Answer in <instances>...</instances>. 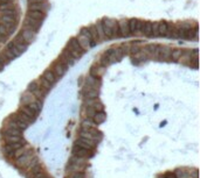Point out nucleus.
Here are the masks:
<instances>
[{
	"instance_id": "nucleus-1",
	"label": "nucleus",
	"mask_w": 200,
	"mask_h": 178,
	"mask_svg": "<svg viewBox=\"0 0 200 178\" xmlns=\"http://www.w3.org/2000/svg\"><path fill=\"white\" fill-rule=\"evenodd\" d=\"M102 28H103V32L106 34V39H118L121 37L119 36V30H118V22L114 19H103L102 21Z\"/></svg>"
},
{
	"instance_id": "nucleus-2",
	"label": "nucleus",
	"mask_w": 200,
	"mask_h": 178,
	"mask_svg": "<svg viewBox=\"0 0 200 178\" xmlns=\"http://www.w3.org/2000/svg\"><path fill=\"white\" fill-rule=\"evenodd\" d=\"M76 40H77V42H78V44L82 47L83 50H88L89 48H93V47H95V44H96L94 41L91 40L88 30H87V27H84V28L81 29L80 34L76 36Z\"/></svg>"
},
{
	"instance_id": "nucleus-3",
	"label": "nucleus",
	"mask_w": 200,
	"mask_h": 178,
	"mask_svg": "<svg viewBox=\"0 0 200 178\" xmlns=\"http://www.w3.org/2000/svg\"><path fill=\"white\" fill-rule=\"evenodd\" d=\"M66 49L68 50V52H69L75 59H78V58L84 54V51H86V50H83L82 49V47L78 44L76 37H73V39L69 40V42L67 43V48H66Z\"/></svg>"
},
{
	"instance_id": "nucleus-4",
	"label": "nucleus",
	"mask_w": 200,
	"mask_h": 178,
	"mask_svg": "<svg viewBox=\"0 0 200 178\" xmlns=\"http://www.w3.org/2000/svg\"><path fill=\"white\" fill-rule=\"evenodd\" d=\"M144 21L137 20V19H131L130 21H128L129 25V30L131 35H142V27H143Z\"/></svg>"
},
{
	"instance_id": "nucleus-5",
	"label": "nucleus",
	"mask_w": 200,
	"mask_h": 178,
	"mask_svg": "<svg viewBox=\"0 0 200 178\" xmlns=\"http://www.w3.org/2000/svg\"><path fill=\"white\" fill-rule=\"evenodd\" d=\"M160 47L162 46H158V44H147V46L144 47L142 50H143V52L146 55L147 57L158 58V54H159V50H160Z\"/></svg>"
},
{
	"instance_id": "nucleus-6",
	"label": "nucleus",
	"mask_w": 200,
	"mask_h": 178,
	"mask_svg": "<svg viewBox=\"0 0 200 178\" xmlns=\"http://www.w3.org/2000/svg\"><path fill=\"white\" fill-rule=\"evenodd\" d=\"M41 25H42L41 21H38L35 19H32V17H26V19L24 20L25 28H28L30 30H33V32H35V33L40 29Z\"/></svg>"
},
{
	"instance_id": "nucleus-7",
	"label": "nucleus",
	"mask_w": 200,
	"mask_h": 178,
	"mask_svg": "<svg viewBox=\"0 0 200 178\" xmlns=\"http://www.w3.org/2000/svg\"><path fill=\"white\" fill-rule=\"evenodd\" d=\"M58 61H59L60 63H62L63 65H66V66L68 68V66H70V65H73V64L75 63V61H76V59H75V58L73 57L68 52V50H67V49H65V50H63V52L60 55V57L58 58Z\"/></svg>"
},
{
	"instance_id": "nucleus-8",
	"label": "nucleus",
	"mask_w": 200,
	"mask_h": 178,
	"mask_svg": "<svg viewBox=\"0 0 200 178\" xmlns=\"http://www.w3.org/2000/svg\"><path fill=\"white\" fill-rule=\"evenodd\" d=\"M50 70L53 71V74L56 76L58 78H61V77L65 76V74L67 72V66L63 65L62 63H60L59 61H56V62H54V63L52 64Z\"/></svg>"
},
{
	"instance_id": "nucleus-9",
	"label": "nucleus",
	"mask_w": 200,
	"mask_h": 178,
	"mask_svg": "<svg viewBox=\"0 0 200 178\" xmlns=\"http://www.w3.org/2000/svg\"><path fill=\"white\" fill-rule=\"evenodd\" d=\"M172 28H173V26H172V25H170V23L165 22V21L158 22V34H159V36H166V37H170L171 32H172Z\"/></svg>"
},
{
	"instance_id": "nucleus-10",
	"label": "nucleus",
	"mask_w": 200,
	"mask_h": 178,
	"mask_svg": "<svg viewBox=\"0 0 200 178\" xmlns=\"http://www.w3.org/2000/svg\"><path fill=\"white\" fill-rule=\"evenodd\" d=\"M32 158H33V151H25L22 155L17 158V165L20 168H26Z\"/></svg>"
},
{
	"instance_id": "nucleus-11",
	"label": "nucleus",
	"mask_w": 200,
	"mask_h": 178,
	"mask_svg": "<svg viewBox=\"0 0 200 178\" xmlns=\"http://www.w3.org/2000/svg\"><path fill=\"white\" fill-rule=\"evenodd\" d=\"M28 91L30 93H33L34 96H35L36 99H39V100H42L43 98H45V93L41 91V89L39 86V84L36 83V81H32L30 85H28Z\"/></svg>"
},
{
	"instance_id": "nucleus-12",
	"label": "nucleus",
	"mask_w": 200,
	"mask_h": 178,
	"mask_svg": "<svg viewBox=\"0 0 200 178\" xmlns=\"http://www.w3.org/2000/svg\"><path fill=\"white\" fill-rule=\"evenodd\" d=\"M73 154H74V156L81 157V158H87V157H91V156H93V154H91L90 150L84 149V148L77 146V144H75L74 148H73Z\"/></svg>"
},
{
	"instance_id": "nucleus-13",
	"label": "nucleus",
	"mask_w": 200,
	"mask_h": 178,
	"mask_svg": "<svg viewBox=\"0 0 200 178\" xmlns=\"http://www.w3.org/2000/svg\"><path fill=\"white\" fill-rule=\"evenodd\" d=\"M118 22V30H119V36L121 37H129L130 30H129V25H128V20H121L117 21Z\"/></svg>"
},
{
	"instance_id": "nucleus-14",
	"label": "nucleus",
	"mask_w": 200,
	"mask_h": 178,
	"mask_svg": "<svg viewBox=\"0 0 200 178\" xmlns=\"http://www.w3.org/2000/svg\"><path fill=\"white\" fill-rule=\"evenodd\" d=\"M20 34H21V36L24 37L25 42H26L27 44H30V43H32L33 41L35 40L36 33L35 32H33V30H30V29H28V28H25L24 27V29L21 30Z\"/></svg>"
},
{
	"instance_id": "nucleus-15",
	"label": "nucleus",
	"mask_w": 200,
	"mask_h": 178,
	"mask_svg": "<svg viewBox=\"0 0 200 178\" xmlns=\"http://www.w3.org/2000/svg\"><path fill=\"white\" fill-rule=\"evenodd\" d=\"M104 71H106V69H104V66L103 65H101V64H97L95 63L91 65V68H90V74L89 75L94 76V77H96V78H101L102 77V75L104 74Z\"/></svg>"
},
{
	"instance_id": "nucleus-16",
	"label": "nucleus",
	"mask_w": 200,
	"mask_h": 178,
	"mask_svg": "<svg viewBox=\"0 0 200 178\" xmlns=\"http://www.w3.org/2000/svg\"><path fill=\"white\" fill-rule=\"evenodd\" d=\"M83 96L86 99H96L98 97V89H94V87L86 86L83 87Z\"/></svg>"
},
{
	"instance_id": "nucleus-17",
	"label": "nucleus",
	"mask_w": 200,
	"mask_h": 178,
	"mask_svg": "<svg viewBox=\"0 0 200 178\" xmlns=\"http://www.w3.org/2000/svg\"><path fill=\"white\" fill-rule=\"evenodd\" d=\"M76 144L82 147L84 149H88V150H93L95 148V142L94 141H90L88 138H80L76 141Z\"/></svg>"
},
{
	"instance_id": "nucleus-18",
	"label": "nucleus",
	"mask_w": 200,
	"mask_h": 178,
	"mask_svg": "<svg viewBox=\"0 0 200 178\" xmlns=\"http://www.w3.org/2000/svg\"><path fill=\"white\" fill-rule=\"evenodd\" d=\"M36 99L35 98V96L33 94V93H30V91H27V92H25L24 94L21 96V99H20V101H21V105H28V104H30V103H35Z\"/></svg>"
},
{
	"instance_id": "nucleus-19",
	"label": "nucleus",
	"mask_w": 200,
	"mask_h": 178,
	"mask_svg": "<svg viewBox=\"0 0 200 178\" xmlns=\"http://www.w3.org/2000/svg\"><path fill=\"white\" fill-rule=\"evenodd\" d=\"M159 61H169L171 59V49L169 47H160V50L158 54Z\"/></svg>"
},
{
	"instance_id": "nucleus-20",
	"label": "nucleus",
	"mask_w": 200,
	"mask_h": 178,
	"mask_svg": "<svg viewBox=\"0 0 200 178\" xmlns=\"http://www.w3.org/2000/svg\"><path fill=\"white\" fill-rule=\"evenodd\" d=\"M8 119H10V120L12 121L13 123H14V125L17 126V128H18L19 131H25V129H26L27 127L30 126V125H27V123H25L24 121H21V120H20V119H19L18 116H17V114H15V113H14V114L11 115V116H10Z\"/></svg>"
},
{
	"instance_id": "nucleus-21",
	"label": "nucleus",
	"mask_w": 200,
	"mask_h": 178,
	"mask_svg": "<svg viewBox=\"0 0 200 178\" xmlns=\"http://www.w3.org/2000/svg\"><path fill=\"white\" fill-rule=\"evenodd\" d=\"M146 58H147V56L143 52V50H138V51L131 54V59H132V62L136 64L142 63V62L146 61Z\"/></svg>"
},
{
	"instance_id": "nucleus-22",
	"label": "nucleus",
	"mask_w": 200,
	"mask_h": 178,
	"mask_svg": "<svg viewBox=\"0 0 200 178\" xmlns=\"http://www.w3.org/2000/svg\"><path fill=\"white\" fill-rule=\"evenodd\" d=\"M86 86L94 87V89H100V86H101L100 78H96L94 76L89 75L88 77L86 78Z\"/></svg>"
},
{
	"instance_id": "nucleus-23",
	"label": "nucleus",
	"mask_w": 200,
	"mask_h": 178,
	"mask_svg": "<svg viewBox=\"0 0 200 178\" xmlns=\"http://www.w3.org/2000/svg\"><path fill=\"white\" fill-rule=\"evenodd\" d=\"M36 83L39 84V86H40V89H41V91L43 92L45 94H46V93H47V92L52 89V86H53V85H52V84H50L48 81H46V79H45L42 76L39 78V79H38V81H36Z\"/></svg>"
},
{
	"instance_id": "nucleus-24",
	"label": "nucleus",
	"mask_w": 200,
	"mask_h": 178,
	"mask_svg": "<svg viewBox=\"0 0 200 178\" xmlns=\"http://www.w3.org/2000/svg\"><path fill=\"white\" fill-rule=\"evenodd\" d=\"M27 17H32V19H35L38 21H43L45 17H46V13L45 12H40V11H28L27 12Z\"/></svg>"
},
{
	"instance_id": "nucleus-25",
	"label": "nucleus",
	"mask_w": 200,
	"mask_h": 178,
	"mask_svg": "<svg viewBox=\"0 0 200 178\" xmlns=\"http://www.w3.org/2000/svg\"><path fill=\"white\" fill-rule=\"evenodd\" d=\"M46 9H47L46 2H32V4H28V11L46 12Z\"/></svg>"
},
{
	"instance_id": "nucleus-26",
	"label": "nucleus",
	"mask_w": 200,
	"mask_h": 178,
	"mask_svg": "<svg viewBox=\"0 0 200 178\" xmlns=\"http://www.w3.org/2000/svg\"><path fill=\"white\" fill-rule=\"evenodd\" d=\"M142 35L146 36V37H152V22L146 21L143 23L142 27Z\"/></svg>"
},
{
	"instance_id": "nucleus-27",
	"label": "nucleus",
	"mask_w": 200,
	"mask_h": 178,
	"mask_svg": "<svg viewBox=\"0 0 200 178\" xmlns=\"http://www.w3.org/2000/svg\"><path fill=\"white\" fill-rule=\"evenodd\" d=\"M106 119V114L103 112V111H101V112H96L95 115L93 116V121H94L95 125H101V123H103Z\"/></svg>"
},
{
	"instance_id": "nucleus-28",
	"label": "nucleus",
	"mask_w": 200,
	"mask_h": 178,
	"mask_svg": "<svg viewBox=\"0 0 200 178\" xmlns=\"http://www.w3.org/2000/svg\"><path fill=\"white\" fill-rule=\"evenodd\" d=\"M42 77H43V78H45L46 81H49V83H50L52 85H53V84H55V83H56V81H58V77H56V76L54 75V74H53V71H52V70H50V69L46 70V71L43 72V75H42Z\"/></svg>"
},
{
	"instance_id": "nucleus-29",
	"label": "nucleus",
	"mask_w": 200,
	"mask_h": 178,
	"mask_svg": "<svg viewBox=\"0 0 200 178\" xmlns=\"http://www.w3.org/2000/svg\"><path fill=\"white\" fill-rule=\"evenodd\" d=\"M26 106H28V108H30L35 115H38V114H39V112L41 111L42 103H41V100H39V99H38L35 103H30V104H28V105H26Z\"/></svg>"
},
{
	"instance_id": "nucleus-30",
	"label": "nucleus",
	"mask_w": 200,
	"mask_h": 178,
	"mask_svg": "<svg viewBox=\"0 0 200 178\" xmlns=\"http://www.w3.org/2000/svg\"><path fill=\"white\" fill-rule=\"evenodd\" d=\"M14 30L15 28H8L6 27L5 25H2V23H0V36H2V37H8L10 35H12L14 33Z\"/></svg>"
},
{
	"instance_id": "nucleus-31",
	"label": "nucleus",
	"mask_w": 200,
	"mask_h": 178,
	"mask_svg": "<svg viewBox=\"0 0 200 178\" xmlns=\"http://www.w3.org/2000/svg\"><path fill=\"white\" fill-rule=\"evenodd\" d=\"M87 30H88V33H89V35H90V37H91V40L94 41L95 43L100 42V41H98V35H97V32H96V27H95V25H91V26L87 27Z\"/></svg>"
},
{
	"instance_id": "nucleus-32",
	"label": "nucleus",
	"mask_w": 200,
	"mask_h": 178,
	"mask_svg": "<svg viewBox=\"0 0 200 178\" xmlns=\"http://www.w3.org/2000/svg\"><path fill=\"white\" fill-rule=\"evenodd\" d=\"M6 143H14V142H21L24 141L21 135H4Z\"/></svg>"
},
{
	"instance_id": "nucleus-33",
	"label": "nucleus",
	"mask_w": 200,
	"mask_h": 178,
	"mask_svg": "<svg viewBox=\"0 0 200 178\" xmlns=\"http://www.w3.org/2000/svg\"><path fill=\"white\" fill-rule=\"evenodd\" d=\"M6 49H7V50H8V51H10V52H11V54H12V55H13V56H14V57H19V56L21 55V52L19 51V50H18V48L15 47V44H14L13 42H10V43L7 44Z\"/></svg>"
},
{
	"instance_id": "nucleus-34",
	"label": "nucleus",
	"mask_w": 200,
	"mask_h": 178,
	"mask_svg": "<svg viewBox=\"0 0 200 178\" xmlns=\"http://www.w3.org/2000/svg\"><path fill=\"white\" fill-rule=\"evenodd\" d=\"M95 27H96V32H97V35H98V41H104L106 39V34H104V32H103V28H102V23L101 22H97L95 25Z\"/></svg>"
},
{
	"instance_id": "nucleus-35",
	"label": "nucleus",
	"mask_w": 200,
	"mask_h": 178,
	"mask_svg": "<svg viewBox=\"0 0 200 178\" xmlns=\"http://www.w3.org/2000/svg\"><path fill=\"white\" fill-rule=\"evenodd\" d=\"M15 114H17V116H18V118H19V119H20V120H21V121H24L25 123H27V125H30V123H32V122L34 121V119H32V118H30L28 115L24 114V113H22V112H20V111H19L18 113H15Z\"/></svg>"
},
{
	"instance_id": "nucleus-36",
	"label": "nucleus",
	"mask_w": 200,
	"mask_h": 178,
	"mask_svg": "<svg viewBox=\"0 0 200 178\" xmlns=\"http://www.w3.org/2000/svg\"><path fill=\"white\" fill-rule=\"evenodd\" d=\"M94 126H95L94 121H93V119H90V118L82 121V129H84V131H88V129L93 128Z\"/></svg>"
},
{
	"instance_id": "nucleus-37",
	"label": "nucleus",
	"mask_w": 200,
	"mask_h": 178,
	"mask_svg": "<svg viewBox=\"0 0 200 178\" xmlns=\"http://www.w3.org/2000/svg\"><path fill=\"white\" fill-rule=\"evenodd\" d=\"M19 111H20V112H22L24 114L28 115V116H30V118H32V119H35L36 115L34 114V113H33L30 108H28V106H25V105H22V106L19 108Z\"/></svg>"
},
{
	"instance_id": "nucleus-38",
	"label": "nucleus",
	"mask_w": 200,
	"mask_h": 178,
	"mask_svg": "<svg viewBox=\"0 0 200 178\" xmlns=\"http://www.w3.org/2000/svg\"><path fill=\"white\" fill-rule=\"evenodd\" d=\"M182 50L180 49H174V50H171V59L172 61H178L179 58L182 57Z\"/></svg>"
},
{
	"instance_id": "nucleus-39",
	"label": "nucleus",
	"mask_w": 200,
	"mask_h": 178,
	"mask_svg": "<svg viewBox=\"0 0 200 178\" xmlns=\"http://www.w3.org/2000/svg\"><path fill=\"white\" fill-rule=\"evenodd\" d=\"M4 135H21V131L11 128V127H6V129L4 131Z\"/></svg>"
},
{
	"instance_id": "nucleus-40",
	"label": "nucleus",
	"mask_w": 200,
	"mask_h": 178,
	"mask_svg": "<svg viewBox=\"0 0 200 178\" xmlns=\"http://www.w3.org/2000/svg\"><path fill=\"white\" fill-rule=\"evenodd\" d=\"M39 171H41V167H40V164H39V165H36L35 168H33V169H30V171H28V173L26 175V177H27V178H33L36 173L39 172Z\"/></svg>"
},
{
	"instance_id": "nucleus-41",
	"label": "nucleus",
	"mask_w": 200,
	"mask_h": 178,
	"mask_svg": "<svg viewBox=\"0 0 200 178\" xmlns=\"http://www.w3.org/2000/svg\"><path fill=\"white\" fill-rule=\"evenodd\" d=\"M36 165H39V160L36 158V157H33L32 160H30V162H28V164L26 165V168H27V170L30 171V169H33V168H35Z\"/></svg>"
},
{
	"instance_id": "nucleus-42",
	"label": "nucleus",
	"mask_w": 200,
	"mask_h": 178,
	"mask_svg": "<svg viewBox=\"0 0 200 178\" xmlns=\"http://www.w3.org/2000/svg\"><path fill=\"white\" fill-rule=\"evenodd\" d=\"M174 175L177 176V178H191V175L184 170H177Z\"/></svg>"
},
{
	"instance_id": "nucleus-43",
	"label": "nucleus",
	"mask_w": 200,
	"mask_h": 178,
	"mask_svg": "<svg viewBox=\"0 0 200 178\" xmlns=\"http://www.w3.org/2000/svg\"><path fill=\"white\" fill-rule=\"evenodd\" d=\"M11 62V59L7 57L6 54L5 52H0V64H2L4 66L6 65V64H8Z\"/></svg>"
},
{
	"instance_id": "nucleus-44",
	"label": "nucleus",
	"mask_w": 200,
	"mask_h": 178,
	"mask_svg": "<svg viewBox=\"0 0 200 178\" xmlns=\"http://www.w3.org/2000/svg\"><path fill=\"white\" fill-rule=\"evenodd\" d=\"M2 150H4V153L6 154V155H8L10 157H13V153H14V149H13L12 147L10 146L8 143H6V146L2 148Z\"/></svg>"
},
{
	"instance_id": "nucleus-45",
	"label": "nucleus",
	"mask_w": 200,
	"mask_h": 178,
	"mask_svg": "<svg viewBox=\"0 0 200 178\" xmlns=\"http://www.w3.org/2000/svg\"><path fill=\"white\" fill-rule=\"evenodd\" d=\"M91 107H94L96 112H101V111H103V105H102L98 100H96V101H95V104L91 106Z\"/></svg>"
},
{
	"instance_id": "nucleus-46",
	"label": "nucleus",
	"mask_w": 200,
	"mask_h": 178,
	"mask_svg": "<svg viewBox=\"0 0 200 178\" xmlns=\"http://www.w3.org/2000/svg\"><path fill=\"white\" fill-rule=\"evenodd\" d=\"M159 36L158 34V22L154 23L152 22V37H157Z\"/></svg>"
},
{
	"instance_id": "nucleus-47",
	"label": "nucleus",
	"mask_w": 200,
	"mask_h": 178,
	"mask_svg": "<svg viewBox=\"0 0 200 178\" xmlns=\"http://www.w3.org/2000/svg\"><path fill=\"white\" fill-rule=\"evenodd\" d=\"M95 113H96V111H95L94 107H91V106L87 107V115H88V118L93 119V116L95 115Z\"/></svg>"
},
{
	"instance_id": "nucleus-48",
	"label": "nucleus",
	"mask_w": 200,
	"mask_h": 178,
	"mask_svg": "<svg viewBox=\"0 0 200 178\" xmlns=\"http://www.w3.org/2000/svg\"><path fill=\"white\" fill-rule=\"evenodd\" d=\"M86 176H84V173L82 172V171H75V172L71 173V176L69 178H84Z\"/></svg>"
},
{
	"instance_id": "nucleus-49",
	"label": "nucleus",
	"mask_w": 200,
	"mask_h": 178,
	"mask_svg": "<svg viewBox=\"0 0 200 178\" xmlns=\"http://www.w3.org/2000/svg\"><path fill=\"white\" fill-rule=\"evenodd\" d=\"M164 178H177V176L172 172H167L164 175Z\"/></svg>"
},
{
	"instance_id": "nucleus-50",
	"label": "nucleus",
	"mask_w": 200,
	"mask_h": 178,
	"mask_svg": "<svg viewBox=\"0 0 200 178\" xmlns=\"http://www.w3.org/2000/svg\"><path fill=\"white\" fill-rule=\"evenodd\" d=\"M43 177H45V173H43V171H39V172L36 173L33 178H43Z\"/></svg>"
},
{
	"instance_id": "nucleus-51",
	"label": "nucleus",
	"mask_w": 200,
	"mask_h": 178,
	"mask_svg": "<svg viewBox=\"0 0 200 178\" xmlns=\"http://www.w3.org/2000/svg\"><path fill=\"white\" fill-rule=\"evenodd\" d=\"M32 2H46V0H28V4Z\"/></svg>"
},
{
	"instance_id": "nucleus-52",
	"label": "nucleus",
	"mask_w": 200,
	"mask_h": 178,
	"mask_svg": "<svg viewBox=\"0 0 200 178\" xmlns=\"http://www.w3.org/2000/svg\"><path fill=\"white\" fill-rule=\"evenodd\" d=\"M2 69H4V65H2V64H0V71H1Z\"/></svg>"
},
{
	"instance_id": "nucleus-53",
	"label": "nucleus",
	"mask_w": 200,
	"mask_h": 178,
	"mask_svg": "<svg viewBox=\"0 0 200 178\" xmlns=\"http://www.w3.org/2000/svg\"><path fill=\"white\" fill-rule=\"evenodd\" d=\"M43 178H50V177H47V176H45V177H43Z\"/></svg>"
},
{
	"instance_id": "nucleus-54",
	"label": "nucleus",
	"mask_w": 200,
	"mask_h": 178,
	"mask_svg": "<svg viewBox=\"0 0 200 178\" xmlns=\"http://www.w3.org/2000/svg\"><path fill=\"white\" fill-rule=\"evenodd\" d=\"M0 44H1V43H0Z\"/></svg>"
}]
</instances>
